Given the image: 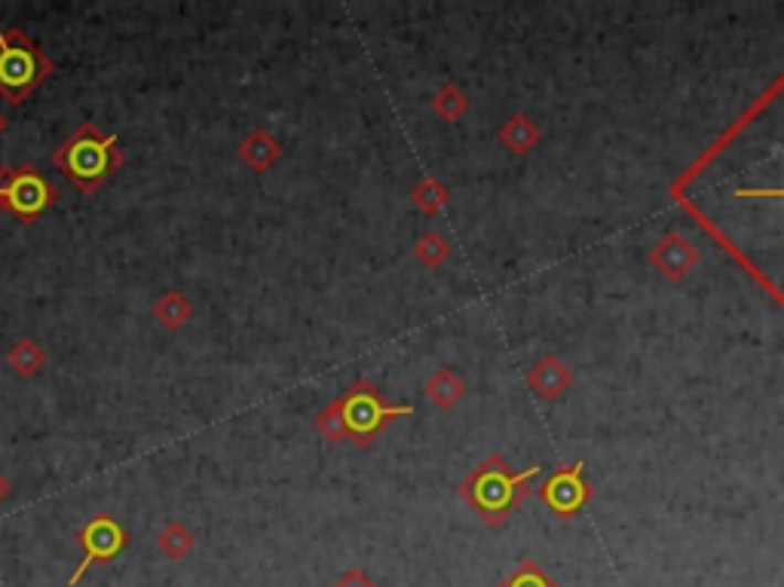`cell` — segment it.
<instances>
[{
  "label": "cell",
  "instance_id": "10",
  "mask_svg": "<svg viewBox=\"0 0 784 587\" xmlns=\"http://www.w3.org/2000/svg\"><path fill=\"white\" fill-rule=\"evenodd\" d=\"M540 126L530 120L528 114H515V117H509V120L502 122L500 129V141L509 150H512L515 157H525V153H530L533 147L540 145Z\"/></svg>",
  "mask_w": 784,
  "mask_h": 587
},
{
  "label": "cell",
  "instance_id": "17",
  "mask_svg": "<svg viewBox=\"0 0 784 587\" xmlns=\"http://www.w3.org/2000/svg\"><path fill=\"white\" fill-rule=\"evenodd\" d=\"M411 200L417 202L426 214H435L447 202V190L442 188L435 178H423L417 188H414V193H411Z\"/></svg>",
  "mask_w": 784,
  "mask_h": 587
},
{
  "label": "cell",
  "instance_id": "2",
  "mask_svg": "<svg viewBox=\"0 0 784 587\" xmlns=\"http://www.w3.org/2000/svg\"><path fill=\"white\" fill-rule=\"evenodd\" d=\"M540 478V466L528 471H515L502 456H487L481 466L460 483V499L473 508L487 526H502L515 508L521 505L530 493V481Z\"/></svg>",
  "mask_w": 784,
  "mask_h": 587
},
{
  "label": "cell",
  "instance_id": "5",
  "mask_svg": "<svg viewBox=\"0 0 784 587\" xmlns=\"http://www.w3.org/2000/svg\"><path fill=\"white\" fill-rule=\"evenodd\" d=\"M55 202V188L31 166L0 169V212L13 214L19 221L41 217Z\"/></svg>",
  "mask_w": 784,
  "mask_h": 587
},
{
  "label": "cell",
  "instance_id": "3",
  "mask_svg": "<svg viewBox=\"0 0 784 587\" xmlns=\"http://www.w3.org/2000/svg\"><path fill=\"white\" fill-rule=\"evenodd\" d=\"M53 166L81 193H95L123 166L120 141L117 135L102 132L95 122H81L55 147Z\"/></svg>",
  "mask_w": 784,
  "mask_h": 587
},
{
  "label": "cell",
  "instance_id": "14",
  "mask_svg": "<svg viewBox=\"0 0 784 587\" xmlns=\"http://www.w3.org/2000/svg\"><path fill=\"white\" fill-rule=\"evenodd\" d=\"M157 547H160L169 561H181L184 554H190V547H193V533H190L188 526H181V523H169V526L157 535Z\"/></svg>",
  "mask_w": 784,
  "mask_h": 587
},
{
  "label": "cell",
  "instance_id": "19",
  "mask_svg": "<svg viewBox=\"0 0 784 587\" xmlns=\"http://www.w3.org/2000/svg\"><path fill=\"white\" fill-rule=\"evenodd\" d=\"M447 252H451V245H447L442 233H426V236L417 242L420 264H426V267H438L447 257Z\"/></svg>",
  "mask_w": 784,
  "mask_h": 587
},
{
  "label": "cell",
  "instance_id": "1",
  "mask_svg": "<svg viewBox=\"0 0 784 587\" xmlns=\"http://www.w3.org/2000/svg\"><path fill=\"white\" fill-rule=\"evenodd\" d=\"M407 414H414L411 404H390L374 383L356 380L340 398L331 401L322 414L316 416V426L335 444L350 440V444L368 447V444H374L383 428Z\"/></svg>",
  "mask_w": 784,
  "mask_h": 587
},
{
  "label": "cell",
  "instance_id": "11",
  "mask_svg": "<svg viewBox=\"0 0 784 587\" xmlns=\"http://www.w3.org/2000/svg\"><path fill=\"white\" fill-rule=\"evenodd\" d=\"M426 395H430V401H433L435 407L447 410V407H454V404L466 395V383H463L460 376L454 374L451 367H442V371H435V374L430 376V383H426Z\"/></svg>",
  "mask_w": 784,
  "mask_h": 587
},
{
  "label": "cell",
  "instance_id": "22",
  "mask_svg": "<svg viewBox=\"0 0 784 587\" xmlns=\"http://www.w3.org/2000/svg\"><path fill=\"white\" fill-rule=\"evenodd\" d=\"M3 495H7V483L0 481V499H3Z\"/></svg>",
  "mask_w": 784,
  "mask_h": 587
},
{
  "label": "cell",
  "instance_id": "13",
  "mask_svg": "<svg viewBox=\"0 0 784 587\" xmlns=\"http://www.w3.org/2000/svg\"><path fill=\"white\" fill-rule=\"evenodd\" d=\"M500 587H558V581L537 561H521Z\"/></svg>",
  "mask_w": 784,
  "mask_h": 587
},
{
  "label": "cell",
  "instance_id": "23",
  "mask_svg": "<svg viewBox=\"0 0 784 587\" xmlns=\"http://www.w3.org/2000/svg\"><path fill=\"white\" fill-rule=\"evenodd\" d=\"M3 126H7V117H3V114H0V132H3Z\"/></svg>",
  "mask_w": 784,
  "mask_h": 587
},
{
  "label": "cell",
  "instance_id": "18",
  "mask_svg": "<svg viewBox=\"0 0 784 587\" xmlns=\"http://www.w3.org/2000/svg\"><path fill=\"white\" fill-rule=\"evenodd\" d=\"M10 364H13L15 371L22 376L34 374V371H41L43 364V352L38 349V343H31V340H22L19 346L10 352Z\"/></svg>",
  "mask_w": 784,
  "mask_h": 587
},
{
  "label": "cell",
  "instance_id": "8",
  "mask_svg": "<svg viewBox=\"0 0 784 587\" xmlns=\"http://www.w3.org/2000/svg\"><path fill=\"white\" fill-rule=\"evenodd\" d=\"M647 260L649 267L656 269L665 281L677 285V281H684L692 269L699 267V248H696L687 236L668 233V236H663V239L649 248Z\"/></svg>",
  "mask_w": 784,
  "mask_h": 587
},
{
  "label": "cell",
  "instance_id": "12",
  "mask_svg": "<svg viewBox=\"0 0 784 587\" xmlns=\"http://www.w3.org/2000/svg\"><path fill=\"white\" fill-rule=\"evenodd\" d=\"M240 153H243V160L252 169H267L279 157V145L267 132H252L243 141V147H240Z\"/></svg>",
  "mask_w": 784,
  "mask_h": 587
},
{
  "label": "cell",
  "instance_id": "16",
  "mask_svg": "<svg viewBox=\"0 0 784 587\" xmlns=\"http://www.w3.org/2000/svg\"><path fill=\"white\" fill-rule=\"evenodd\" d=\"M153 312H157V319H160L166 328H178V324H184V321L190 319V303L178 291H169L160 303L153 307Z\"/></svg>",
  "mask_w": 784,
  "mask_h": 587
},
{
  "label": "cell",
  "instance_id": "4",
  "mask_svg": "<svg viewBox=\"0 0 784 587\" xmlns=\"http://www.w3.org/2000/svg\"><path fill=\"white\" fill-rule=\"evenodd\" d=\"M50 74L53 62L22 31L0 25V95L10 105H22Z\"/></svg>",
  "mask_w": 784,
  "mask_h": 587
},
{
  "label": "cell",
  "instance_id": "9",
  "mask_svg": "<svg viewBox=\"0 0 784 587\" xmlns=\"http://www.w3.org/2000/svg\"><path fill=\"white\" fill-rule=\"evenodd\" d=\"M528 386L540 401H558L573 386V371L558 355H542L528 371Z\"/></svg>",
  "mask_w": 784,
  "mask_h": 587
},
{
  "label": "cell",
  "instance_id": "15",
  "mask_svg": "<svg viewBox=\"0 0 784 587\" xmlns=\"http://www.w3.org/2000/svg\"><path fill=\"white\" fill-rule=\"evenodd\" d=\"M433 107L435 114L442 117V120L447 122H457L466 114V107H469V98L457 89V86H445L442 93H435L433 98Z\"/></svg>",
  "mask_w": 784,
  "mask_h": 587
},
{
  "label": "cell",
  "instance_id": "21",
  "mask_svg": "<svg viewBox=\"0 0 784 587\" xmlns=\"http://www.w3.org/2000/svg\"><path fill=\"white\" fill-rule=\"evenodd\" d=\"M739 196H763V200H772V196H782V200H784V190H782V193H739Z\"/></svg>",
  "mask_w": 784,
  "mask_h": 587
},
{
  "label": "cell",
  "instance_id": "7",
  "mask_svg": "<svg viewBox=\"0 0 784 587\" xmlns=\"http://www.w3.org/2000/svg\"><path fill=\"white\" fill-rule=\"evenodd\" d=\"M77 542H81L83 547V557L81 563H77L74 575L68 578L71 587L81 581L89 566H95V563H108L120 554L123 547H126V530H123L114 517H108V514H98V517H93V521L83 526Z\"/></svg>",
  "mask_w": 784,
  "mask_h": 587
},
{
  "label": "cell",
  "instance_id": "20",
  "mask_svg": "<svg viewBox=\"0 0 784 587\" xmlns=\"http://www.w3.org/2000/svg\"><path fill=\"white\" fill-rule=\"evenodd\" d=\"M335 587H374V581H371L362 569H350Z\"/></svg>",
  "mask_w": 784,
  "mask_h": 587
},
{
  "label": "cell",
  "instance_id": "6",
  "mask_svg": "<svg viewBox=\"0 0 784 587\" xmlns=\"http://www.w3.org/2000/svg\"><path fill=\"white\" fill-rule=\"evenodd\" d=\"M582 471H585L582 462L554 468L552 474L545 478V483L540 487V499L552 508L561 521L576 517L582 508L592 502V495H595L592 483H585V478H582Z\"/></svg>",
  "mask_w": 784,
  "mask_h": 587
}]
</instances>
